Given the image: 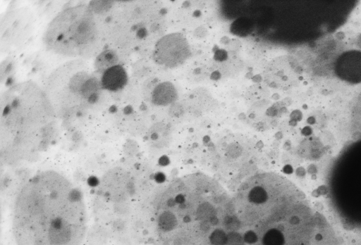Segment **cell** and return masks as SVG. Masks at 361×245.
<instances>
[{
	"instance_id": "1",
	"label": "cell",
	"mask_w": 361,
	"mask_h": 245,
	"mask_svg": "<svg viewBox=\"0 0 361 245\" xmlns=\"http://www.w3.org/2000/svg\"><path fill=\"white\" fill-rule=\"evenodd\" d=\"M87 225L80 191L59 172L36 174L18 194L13 216L17 245H80Z\"/></svg>"
},
{
	"instance_id": "2",
	"label": "cell",
	"mask_w": 361,
	"mask_h": 245,
	"mask_svg": "<svg viewBox=\"0 0 361 245\" xmlns=\"http://www.w3.org/2000/svg\"><path fill=\"white\" fill-rule=\"evenodd\" d=\"M87 5L63 9L49 23L44 36L47 46L68 56L90 54L102 36V27Z\"/></svg>"
},
{
	"instance_id": "3",
	"label": "cell",
	"mask_w": 361,
	"mask_h": 245,
	"mask_svg": "<svg viewBox=\"0 0 361 245\" xmlns=\"http://www.w3.org/2000/svg\"><path fill=\"white\" fill-rule=\"evenodd\" d=\"M104 91L100 80L79 60L63 64L48 80L47 97L54 107L87 106L98 101Z\"/></svg>"
},
{
	"instance_id": "4",
	"label": "cell",
	"mask_w": 361,
	"mask_h": 245,
	"mask_svg": "<svg viewBox=\"0 0 361 245\" xmlns=\"http://www.w3.org/2000/svg\"><path fill=\"white\" fill-rule=\"evenodd\" d=\"M35 18L30 10L20 8L9 13L1 22V43L6 48L18 49L33 32Z\"/></svg>"
},
{
	"instance_id": "5",
	"label": "cell",
	"mask_w": 361,
	"mask_h": 245,
	"mask_svg": "<svg viewBox=\"0 0 361 245\" xmlns=\"http://www.w3.org/2000/svg\"><path fill=\"white\" fill-rule=\"evenodd\" d=\"M300 70L299 65L294 58L289 56H279L267 63L264 71V79L270 87L286 89L298 81Z\"/></svg>"
},
{
	"instance_id": "6",
	"label": "cell",
	"mask_w": 361,
	"mask_h": 245,
	"mask_svg": "<svg viewBox=\"0 0 361 245\" xmlns=\"http://www.w3.org/2000/svg\"><path fill=\"white\" fill-rule=\"evenodd\" d=\"M189 54V44L185 37L178 33L169 34L160 39L153 54L157 63L169 68L183 63Z\"/></svg>"
},
{
	"instance_id": "7",
	"label": "cell",
	"mask_w": 361,
	"mask_h": 245,
	"mask_svg": "<svg viewBox=\"0 0 361 245\" xmlns=\"http://www.w3.org/2000/svg\"><path fill=\"white\" fill-rule=\"evenodd\" d=\"M337 75L349 82H361V52L350 51L343 54L336 63Z\"/></svg>"
},
{
	"instance_id": "8",
	"label": "cell",
	"mask_w": 361,
	"mask_h": 245,
	"mask_svg": "<svg viewBox=\"0 0 361 245\" xmlns=\"http://www.w3.org/2000/svg\"><path fill=\"white\" fill-rule=\"evenodd\" d=\"M99 80L104 91L117 92L126 86L128 77L124 66L122 64H118L101 73Z\"/></svg>"
},
{
	"instance_id": "9",
	"label": "cell",
	"mask_w": 361,
	"mask_h": 245,
	"mask_svg": "<svg viewBox=\"0 0 361 245\" xmlns=\"http://www.w3.org/2000/svg\"><path fill=\"white\" fill-rule=\"evenodd\" d=\"M174 87L169 82H162L155 87L152 99L155 104L166 105L176 99Z\"/></svg>"
},
{
	"instance_id": "10",
	"label": "cell",
	"mask_w": 361,
	"mask_h": 245,
	"mask_svg": "<svg viewBox=\"0 0 361 245\" xmlns=\"http://www.w3.org/2000/svg\"><path fill=\"white\" fill-rule=\"evenodd\" d=\"M119 63V57L117 53L112 49H107L101 52L95 60V70L102 73L106 69Z\"/></svg>"
},
{
	"instance_id": "11",
	"label": "cell",
	"mask_w": 361,
	"mask_h": 245,
	"mask_svg": "<svg viewBox=\"0 0 361 245\" xmlns=\"http://www.w3.org/2000/svg\"><path fill=\"white\" fill-rule=\"evenodd\" d=\"M269 96V92L262 84H255L250 87L246 94V97L250 101H260Z\"/></svg>"
},
{
	"instance_id": "12",
	"label": "cell",
	"mask_w": 361,
	"mask_h": 245,
	"mask_svg": "<svg viewBox=\"0 0 361 245\" xmlns=\"http://www.w3.org/2000/svg\"><path fill=\"white\" fill-rule=\"evenodd\" d=\"M209 239L213 245H226L227 235L222 230L216 229L211 233Z\"/></svg>"
},
{
	"instance_id": "13",
	"label": "cell",
	"mask_w": 361,
	"mask_h": 245,
	"mask_svg": "<svg viewBox=\"0 0 361 245\" xmlns=\"http://www.w3.org/2000/svg\"><path fill=\"white\" fill-rule=\"evenodd\" d=\"M245 241L241 235L235 232H231L227 234L226 245H243Z\"/></svg>"
},
{
	"instance_id": "14",
	"label": "cell",
	"mask_w": 361,
	"mask_h": 245,
	"mask_svg": "<svg viewBox=\"0 0 361 245\" xmlns=\"http://www.w3.org/2000/svg\"><path fill=\"white\" fill-rule=\"evenodd\" d=\"M357 45L361 49V34L359 36L357 39Z\"/></svg>"
}]
</instances>
